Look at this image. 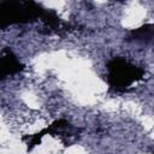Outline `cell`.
I'll return each instance as SVG.
<instances>
[{
  "label": "cell",
  "mask_w": 154,
  "mask_h": 154,
  "mask_svg": "<svg viewBox=\"0 0 154 154\" xmlns=\"http://www.w3.org/2000/svg\"><path fill=\"white\" fill-rule=\"evenodd\" d=\"M0 70H1V78L4 79L7 76H13L24 70V65L17 59L14 53L10 48L2 49L1 53V63H0Z\"/></svg>",
  "instance_id": "obj_3"
},
{
  "label": "cell",
  "mask_w": 154,
  "mask_h": 154,
  "mask_svg": "<svg viewBox=\"0 0 154 154\" xmlns=\"http://www.w3.org/2000/svg\"><path fill=\"white\" fill-rule=\"evenodd\" d=\"M46 8L35 1H1L0 26L4 29L13 24H26L41 19Z\"/></svg>",
  "instance_id": "obj_1"
},
{
  "label": "cell",
  "mask_w": 154,
  "mask_h": 154,
  "mask_svg": "<svg viewBox=\"0 0 154 154\" xmlns=\"http://www.w3.org/2000/svg\"><path fill=\"white\" fill-rule=\"evenodd\" d=\"M107 82L116 93L125 91L132 83L143 79L144 71L124 58H113L107 63Z\"/></svg>",
  "instance_id": "obj_2"
},
{
  "label": "cell",
  "mask_w": 154,
  "mask_h": 154,
  "mask_svg": "<svg viewBox=\"0 0 154 154\" xmlns=\"http://www.w3.org/2000/svg\"><path fill=\"white\" fill-rule=\"evenodd\" d=\"M130 38L135 41L154 42V24H144L130 31Z\"/></svg>",
  "instance_id": "obj_4"
}]
</instances>
